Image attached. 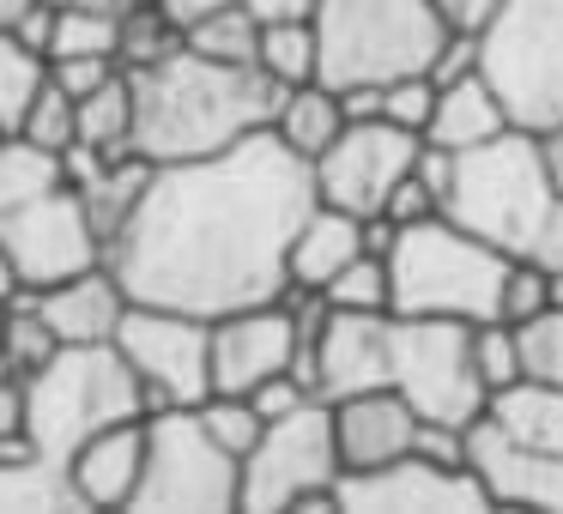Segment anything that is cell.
Here are the masks:
<instances>
[{"instance_id": "9", "label": "cell", "mask_w": 563, "mask_h": 514, "mask_svg": "<svg viewBox=\"0 0 563 514\" xmlns=\"http://www.w3.org/2000/svg\"><path fill=\"white\" fill-rule=\"evenodd\" d=\"M388 388L412 405L424 424L473 429L490 412V388L473 364V321L449 315H394Z\"/></svg>"}, {"instance_id": "40", "label": "cell", "mask_w": 563, "mask_h": 514, "mask_svg": "<svg viewBox=\"0 0 563 514\" xmlns=\"http://www.w3.org/2000/svg\"><path fill=\"white\" fill-rule=\"evenodd\" d=\"M539 309H551V272L539 267L533 255H515L509 260V279H503V321H533Z\"/></svg>"}, {"instance_id": "28", "label": "cell", "mask_w": 563, "mask_h": 514, "mask_svg": "<svg viewBox=\"0 0 563 514\" xmlns=\"http://www.w3.org/2000/svg\"><path fill=\"white\" fill-rule=\"evenodd\" d=\"M261 25H267V19L249 13V7H212V13H195V19L183 25V43H188L195 55H212V62L255 67Z\"/></svg>"}, {"instance_id": "19", "label": "cell", "mask_w": 563, "mask_h": 514, "mask_svg": "<svg viewBox=\"0 0 563 514\" xmlns=\"http://www.w3.org/2000/svg\"><path fill=\"white\" fill-rule=\"evenodd\" d=\"M328 405H333V442H340V472H364V466H388L400 454H412L418 424H424L394 388H364Z\"/></svg>"}, {"instance_id": "17", "label": "cell", "mask_w": 563, "mask_h": 514, "mask_svg": "<svg viewBox=\"0 0 563 514\" xmlns=\"http://www.w3.org/2000/svg\"><path fill=\"white\" fill-rule=\"evenodd\" d=\"M466 466L478 472L490 509L563 514V454H551V448H539V442L503 429L490 412L466 429Z\"/></svg>"}, {"instance_id": "3", "label": "cell", "mask_w": 563, "mask_h": 514, "mask_svg": "<svg viewBox=\"0 0 563 514\" xmlns=\"http://www.w3.org/2000/svg\"><path fill=\"white\" fill-rule=\"evenodd\" d=\"M558 194L563 188L551 176L545 134L503 127L485 146L454 152V182H449V200H442V219L497 243L503 255H533Z\"/></svg>"}, {"instance_id": "38", "label": "cell", "mask_w": 563, "mask_h": 514, "mask_svg": "<svg viewBox=\"0 0 563 514\" xmlns=\"http://www.w3.org/2000/svg\"><path fill=\"white\" fill-rule=\"evenodd\" d=\"M195 412H200V424H207L212 436L236 454V460H243V454L261 442V429H267V417L255 412V400H249V393H207Z\"/></svg>"}, {"instance_id": "8", "label": "cell", "mask_w": 563, "mask_h": 514, "mask_svg": "<svg viewBox=\"0 0 563 514\" xmlns=\"http://www.w3.org/2000/svg\"><path fill=\"white\" fill-rule=\"evenodd\" d=\"M478 74L515 127H563V0H503V13L478 31Z\"/></svg>"}, {"instance_id": "18", "label": "cell", "mask_w": 563, "mask_h": 514, "mask_svg": "<svg viewBox=\"0 0 563 514\" xmlns=\"http://www.w3.org/2000/svg\"><path fill=\"white\" fill-rule=\"evenodd\" d=\"M146 417H122V424L98 429L67 454L62 472L86 514H115V509L128 514V502L140 490V466H146Z\"/></svg>"}, {"instance_id": "32", "label": "cell", "mask_w": 563, "mask_h": 514, "mask_svg": "<svg viewBox=\"0 0 563 514\" xmlns=\"http://www.w3.org/2000/svg\"><path fill=\"white\" fill-rule=\"evenodd\" d=\"M49 182H62V158L37 152L31 139H19V134L0 139V212L25 206V200L43 194Z\"/></svg>"}, {"instance_id": "27", "label": "cell", "mask_w": 563, "mask_h": 514, "mask_svg": "<svg viewBox=\"0 0 563 514\" xmlns=\"http://www.w3.org/2000/svg\"><path fill=\"white\" fill-rule=\"evenodd\" d=\"M490 417L515 436L539 442V448L563 454V388H545V381H515L490 400Z\"/></svg>"}, {"instance_id": "52", "label": "cell", "mask_w": 563, "mask_h": 514, "mask_svg": "<svg viewBox=\"0 0 563 514\" xmlns=\"http://www.w3.org/2000/svg\"><path fill=\"white\" fill-rule=\"evenodd\" d=\"M551 303H563V272H551Z\"/></svg>"}, {"instance_id": "12", "label": "cell", "mask_w": 563, "mask_h": 514, "mask_svg": "<svg viewBox=\"0 0 563 514\" xmlns=\"http://www.w3.org/2000/svg\"><path fill=\"white\" fill-rule=\"evenodd\" d=\"M0 248H7L25 291H49L86 267H103V231L91 219L86 194L67 182H49L25 206L0 212Z\"/></svg>"}, {"instance_id": "7", "label": "cell", "mask_w": 563, "mask_h": 514, "mask_svg": "<svg viewBox=\"0 0 563 514\" xmlns=\"http://www.w3.org/2000/svg\"><path fill=\"white\" fill-rule=\"evenodd\" d=\"M128 514H243V460L200 424L195 405L146 417V466Z\"/></svg>"}, {"instance_id": "11", "label": "cell", "mask_w": 563, "mask_h": 514, "mask_svg": "<svg viewBox=\"0 0 563 514\" xmlns=\"http://www.w3.org/2000/svg\"><path fill=\"white\" fill-rule=\"evenodd\" d=\"M128 369L146 388V412L170 405H200L212 393V321L164 303H128L115 327Z\"/></svg>"}, {"instance_id": "15", "label": "cell", "mask_w": 563, "mask_h": 514, "mask_svg": "<svg viewBox=\"0 0 563 514\" xmlns=\"http://www.w3.org/2000/svg\"><path fill=\"white\" fill-rule=\"evenodd\" d=\"M297 364H303V327L285 297L212 321V393H255L267 376Z\"/></svg>"}, {"instance_id": "53", "label": "cell", "mask_w": 563, "mask_h": 514, "mask_svg": "<svg viewBox=\"0 0 563 514\" xmlns=\"http://www.w3.org/2000/svg\"><path fill=\"white\" fill-rule=\"evenodd\" d=\"M110 7H115V13H128V7H140V0H110Z\"/></svg>"}, {"instance_id": "5", "label": "cell", "mask_w": 563, "mask_h": 514, "mask_svg": "<svg viewBox=\"0 0 563 514\" xmlns=\"http://www.w3.org/2000/svg\"><path fill=\"white\" fill-rule=\"evenodd\" d=\"M122 417H146V388L115 339L62 345L49 364L25 376V436L49 466H67L79 442Z\"/></svg>"}, {"instance_id": "46", "label": "cell", "mask_w": 563, "mask_h": 514, "mask_svg": "<svg viewBox=\"0 0 563 514\" xmlns=\"http://www.w3.org/2000/svg\"><path fill=\"white\" fill-rule=\"evenodd\" d=\"M533 260L545 272H563V194H558V206H551L545 231H539V243H533Z\"/></svg>"}, {"instance_id": "16", "label": "cell", "mask_w": 563, "mask_h": 514, "mask_svg": "<svg viewBox=\"0 0 563 514\" xmlns=\"http://www.w3.org/2000/svg\"><path fill=\"white\" fill-rule=\"evenodd\" d=\"M388 351H394V309H328L316 339L303 345V376L321 400H345L364 388H388Z\"/></svg>"}, {"instance_id": "50", "label": "cell", "mask_w": 563, "mask_h": 514, "mask_svg": "<svg viewBox=\"0 0 563 514\" xmlns=\"http://www.w3.org/2000/svg\"><path fill=\"white\" fill-rule=\"evenodd\" d=\"M37 7H49V13H62V7H110V0H37Z\"/></svg>"}, {"instance_id": "13", "label": "cell", "mask_w": 563, "mask_h": 514, "mask_svg": "<svg viewBox=\"0 0 563 514\" xmlns=\"http://www.w3.org/2000/svg\"><path fill=\"white\" fill-rule=\"evenodd\" d=\"M490 496L473 466H449L430 454H400L388 466L333 478V514H485Z\"/></svg>"}, {"instance_id": "51", "label": "cell", "mask_w": 563, "mask_h": 514, "mask_svg": "<svg viewBox=\"0 0 563 514\" xmlns=\"http://www.w3.org/2000/svg\"><path fill=\"white\" fill-rule=\"evenodd\" d=\"M7 376H19V369H13V357H7V339H0V381Z\"/></svg>"}, {"instance_id": "31", "label": "cell", "mask_w": 563, "mask_h": 514, "mask_svg": "<svg viewBox=\"0 0 563 514\" xmlns=\"http://www.w3.org/2000/svg\"><path fill=\"white\" fill-rule=\"evenodd\" d=\"M0 339H7V357H13L19 376H31V369H43L55 351H62V339H55V327L43 321L37 297L19 291L0 303Z\"/></svg>"}, {"instance_id": "29", "label": "cell", "mask_w": 563, "mask_h": 514, "mask_svg": "<svg viewBox=\"0 0 563 514\" xmlns=\"http://www.w3.org/2000/svg\"><path fill=\"white\" fill-rule=\"evenodd\" d=\"M74 55L122 62V13L115 7H62L49 25V62H74Z\"/></svg>"}, {"instance_id": "2", "label": "cell", "mask_w": 563, "mask_h": 514, "mask_svg": "<svg viewBox=\"0 0 563 514\" xmlns=\"http://www.w3.org/2000/svg\"><path fill=\"white\" fill-rule=\"evenodd\" d=\"M134 79V152L146 164H188L261 134L279 110V86L261 67L212 62L183 43L152 67H128Z\"/></svg>"}, {"instance_id": "47", "label": "cell", "mask_w": 563, "mask_h": 514, "mask_svg": "<svg viewBox=\"0 0 563 514\" xmlns=\"http://www.w3.org/2000/svg\"><path fill=\"white\" fill-rule=\"evenodd\" d=\"M37 0H0V31H19V19L31 13Z\"/></svg>"}, {"instance_id": "22", "label": "cell", "mask_w": 563, "mask_h": 514, "mask_svg": "<svg viewBox=\"0 0 563 514\" xmlns=\"http://www.w3.org/2000/svg\"><path fill=\"white\" fill-rule=\"evenodd\" d=\"M503 127H515L509 110H503V98L490 91V79L473 67V74L437 86V110H430L424 139L442 152H473V146H485V139H497Z\"/></svg>"}, {"instance_id": "23", "label": "cell", "mask_w": 563, "mask_h": 514, "mask_svg": "<svg viewBox=\"0 0 563 514\" xmlns=\"http://www.w3.org/2000/svg\"><path fill=\"white\" fill-rule=\"evenodd\" d=\"M267 127H273V134H279L303 164H316L321 152L333 146V134L345 127V103H340V91H333L328 79H309V86L279 91V110H273Z\"/></svg>"}, {"instance_id": "48", "label": "cell", "mask_w": 563, "mask_h": 514, "mask_svg": "<svg viewBox=\"0 0 563 514\" xmlns=\"http://www.w3.org/2000/svg\"><path fill=\"white\" fill-rule=\"evenodd\" d=\"M545 158H551V176H558V188H563V127L545 134Z\"/></svg>"}, {"instance_id": "25", "label": "cell", "mask_w": 563, "mask_h": 514, "mask_svg": "<svg viewBox=\"0 0 563 514\" xmlns=\"http://www.w3.org/2000/svg\"><path fill=\"white\" fill-rule=\"evenodd\" d=\"M255 67H261V74H267L279 91H291V86H309V79H321V37H316V19H309V13L267 19V25H261Z\"/></svg>"}, {"instance_id": "26", "label": "cell", "mask_w": 563, "mask_h": 514, "mask_svg": "<svg viewBox=\"0 0 563 514\" xmlns=\"http://www.w3.org/2000/svg\"><path fill=\"white\" fill-rule=\"evenodd\" d=\"M0 514H86V509H79L62 466H49L43 454H25V460H0Z\"/></svg>"}, {"instance_id": "24", "label": "cell", "mask_w": 563, "mask_h": 514, "mask_svg": "<svg viewBox=\"0 0 563 514\" xmlns=\"http://www.w3.org/2000/svg\"><path fill=\"white\" fill-rule=\"evenodd\" d=\"M74 110H79L74 146H91L98 158H128L134 152V79H128V67L115 79H103L98 91L74 98Z\"/></svg>"}, {"instance_id": "41", "label": "cell", "mask_w": 563, "mask_h": 514, "mask_svg": "<svg viewBox=\"0 0 563 514\" xmlns=\"http://www.w3.org/2000/svg\"><path fill=\"white\" fill-rule=\"evenodd\" d=\"M442 212V200H437V188L424 182L418 170H406L400 182H394V194H388V206L376 212V219H388V224H418V219H437Z\"/></svg>"}, {"instance_id": "14", "label": "cell", "mask_w": 563, "mask_h": 514, "mask_svg": "<svg viewBox=\"0 0 563 514\" xmlns=\"http://www.w3.org/2000/svg\"><path fill=\"white\" fill-rule=\"evenodd\" d=\"M418 146L424 139L412 127H394L388 115H364V122H345L333 134V146L321 152L309 170H316V200L340 212H357V219H376L388 206L394 182L418 164Z\"/></svg>"}, {"instance_id": "4", "label": "cell", "mask_w": 563, "mask_h": 514, "mask_svg": "<svg viewBox=\"0 0 563 514\" xmlns=\"http://www.w3.org/2000/svg\"><path fill=\"white\" fill-rule=\"evenodd\" d=\"M509 260L497 243L461 231L454 219H418L394 231L388 279L394 315H449V321H497Z\"/></svg>"}, {"instance_id": "49", "label": "cell", "mask_w": 563, "mask_h": 514, "mask_svg": "<svg viewBox=\"0 0 563 514\" xmlns=\"http://www.w3.org/2000/svg\"><path fill=\"white\" fill-rule=\"evenodd\" d=\"M19 291H25V284H19L13 260H7V248H0V303H7V297H19Z\"/></svg>"}, {"instance_id": "39", "label": "cell", "mask_w": 563, "mask_h": 514, "mask_svg": "<svg viewBox=\"0 0 563 514\" xmlns=\"http://www.w3.org/2000/svg\"><path fill=\"white\" fill-rule=\"evenodd\" d=\"M430 110H437V79L430 74H400L382 86V115H388L394 127H412L418 139H424L430 127Z\"/></svg>"}, {"instance_id": "34", "label": "cell", "mask_w": 563, "mask_h": 514, "mask_svg": "<svg viewBox=\"0 0 563 514\" xmlns=\"http://www.w3.org/2000/svg\"><path fill=\"white\" fill-rule=\"evenodd\" d=\"M473 364H478V381L490 388V400H497L503 388H515V381L527 376L521 369V327L515 321H473Z\"/></svg>"}, {"instance_id": "20", "label": "cell", "mask_w": 563, "mask_h": 514, "mask_svg": "<svg viewBox=\"0 0 563 514\" xmlns=\"http://www.w3.org/2000/svg\"><path fill=\"white\" fill-rule=\"evenodd\" d=\"M31 297H37L43 321L55 327V339H62V345H103V339H115L128 303H134L128 284L115 279L110 260H103V267L74 272V279H62V284H49V291H31Z\"/></svg>"}, {"instance_id": "30", "label": "cell", "mask_w": 563, "mask_h": 514, "mask_svg": "<svg viewBox=\"0 0 563 514\" xmlns=\"http://www.w3.org/2000/svg\"><path fill=\"white\" fill-rule=\"evenodd\" d=\"M43 86H49V55L19 43L13 31H0V127L7 134H19V122H25Z\"/></svg>"}, {"instance_id": "42", "label": "cell", "mask_w": 563, "mask_h": 514, "mask_svg": "<svg viewBox=\"0 0 563 514\" xmlns=\"http://www.w3.org/2000/svg\"><path fill=\"white\" fill-rule=\"evenodd\" d=\"M122 74V62L115 55H74V62H49V79L67 91V98H86V91H98L103 79Z\"/></svg>"}, {"instance_id": "37", "label": "cell", "mask_w": 563, "mask_h": 514, "mask_svg": "<svg viewBox=\"0 0 563 514\" xmlns=\"http://www.w3.org/2000/svg\"><path fill=\"white\" fill-rule=\"evenodd\" d=\"M521 381H545L563 388V303L539 309L533 321H521Z\"/></svg>"}, {"instance_id": "44", "label": "cell", "mask_w": 563, "mask_h": 514, "mask_svg": "<svg viewBox=\"0 0 563 514\" xmlns=\"http://www.w3.org/2000/svg\"><path fill=\"white\" fill-rule=\"evenodd\" d=\"M430 7H437L442 31H454V37H478L503 13V0H430Z\"/></svg>"}, {"instance_id": "21", "label": "cell", "mask_w": 563, "mask_h": 514, "mask_svg": "<svg viewBox=\"0 0 563 514\" xmlns=\"http://www.w3.org/2000/svg\"><path fill=\"white\" fill-rule=\"evenodd\" d=\"M357 255H369L364 243V219L357 212H340L328 200L309 206V219L297 224L291 255H285V272H291V291H328Z\"/></svg>"}, {"instance_id": "33", "label": "cell", "mask_w": 563, "mask_h": 514, "mask_svg": "<svg viewBox=\"0 0 563 514\" xmlns=\"http://www.w3.org/2000/svg\"><path fill=\"white\" fill-rule=\"evenodd\" d=\"M183 49V25L164 13L158 0H140L122 13V67H152Z\"/></svg>"}, {"instance_id": "35", "label": "cell", "mask_w": 563, "mask_h": 514, "mask_svg": "<svg viewBox=\"0 0 563 514\" xmlns=\"http://www.w3.org/2000/svg\"><path fill=\"white\" fill-rule=\"evenodd\" d=\"M19 139H31V146L49 152V158H62V152L79 139V110H74V98H67L55 79L37 91V103L25 110V122H19Z\"/></svg>"}, {"instance_id": "45", "label": "cell", "mask_w": 563, "mask_h": 514, "mask_svg": "<svg viewBox=\"0 0 563 514\" xmlns=\"http://www.w3.org/2000/svg\"><path fill=\"white\" fill-rule=\"evenodd\" d=\"M19 436H25V376H7L0 381V442Z\"/></svg>"}, {"instance_id": "6", "label": "cell", "mask_w": 563, "mask_h": 514, "mask_svg": "<svg viewBox=\"0 0 563 514\" xmlns=\"http://www.w3.org/2000/svg\"><path fill=\"white\" fill-rule=\"evenodd\" d=\"M309 19L321 37V79L333 91L430 74L449 43L430 0H309Z\"/></svg>"}, {"instance_id": "10", "label": "cell", "mask_w": 563, "mask_h": 514, "mask_svg": "<svg viewBox=\"0 0 563 514\" xmlns=\"http://www.w3.org/2000/svg\"><path fill=\"white\" fill-rule=\"evenodd\" d=\"M340 478V442H333V405L309 400L273 417L261 442L243 454V514H303L333 509Z\"/></svg>"}, {"instance_id": "36", "label": "cell", "mask_w": 563, "mask_h": 514, "mask_svg": "<svg viewBox=\"0 0 563 514\" xmlns=\"http://www.w3.org/2000/svg\"><path fill=\"white\" fill-rule=\"evenodd\" d=\"M321 297H328V309H364V315H376V309H394L388 255H357L352 267H345Z\"/></svg>"}, {"instance_id": "1", "label": "cell", "mask_w": 563, "mask_h": 514, "mask_svg": "<svg viewBox=\"0 0 563 514\" xmlns=\"http://www.w3.org/2000/svg\"><path fill=\"white\" fill-rule=\"evenodd\" d=\"M309 206L316 170L273 127H261L212 158L152 164L103 260L134 303L219 321L291 291L285 255Z\"/></svg>"}, {"instance_id": "43", "label": "cell", "mask_w": 563, "mask_h": 514, "mask_svg": "<svg viewBox=\"0 0 563 514\" xmlns=\"http://www.w3.org/2000/svg\"><path fill=\"white\" fill-rule=\"evenodd\" d=\"M176 25H188L195 13H212V7H249L261 19H285V13H309V0H158Z\"/></svg>"}, {"instance_id": "54", "label": "cell", "mask_w": 563, "mask_h": 514, "mask_svg": "<svg viewBox=\"0 0 563 514\" xmlns=\"http://www.w3.org/2000/svg\"><path fill=\"white\" fill-rule=\"evenodd\" d=\"M0 139H7V127H0Z\"/></svg>"}]
</instances>
